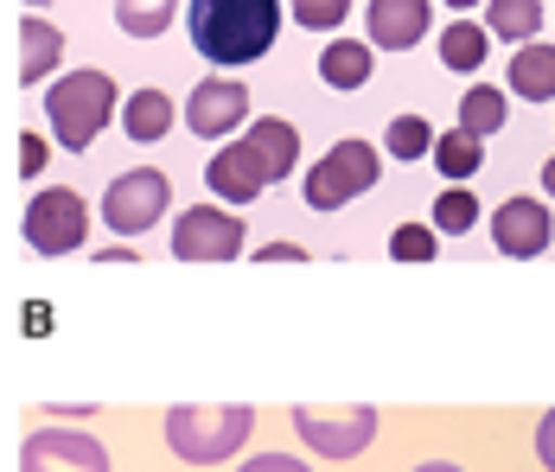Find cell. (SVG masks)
<instances>
[{
    "instance_id": "cell-1",
    "label": "cell",
    "mask_w": 555,
    "mask_h": 472,
    "mask_svg": "<svg viewBox=\"0 0 555 472\" xmlns=\"http://www.w3.org/2000/svg\"><path fill=\"white\" fill-rule=\"evenodd\" d=\"M185 33H192V52L205 64H223V71L256 64L281 39V0H192Z\"/></svg>"
},
{
    "instance_id": "cell-2",
    "label": "cell",
    "mask_w": 555,
    "mask_h": 472,
    "mask_svg": "<svg viewBox=\"0 0 555 472\" xmlns=\"http://www.w3.org/2000/svg\"><path fill=\"white\" fill-rule=\"evenodd\" d=\"M115 115H121V90L109 71H64L46 84V128L64 154H90Z\"/></svg>"
},
{
    "instance_id": "cell-3",
    "label": "cell",
    "mask_w": 555,
    "mask_h": 472,
    "mask_svg": "<svg viewBox=\"0 0 555 472\" xmlns=\"http://www.w3.org/2000/svg\"><path fill=\"white\" fill-rule=\"evenodd\" d=\"M172 460L185 467H223L249 434H256V409L249 403H172L160 416Z\"/></svg>"
},
{
    "instance_id": "cell-4",
    "label": "cell",
    "mask_w": 555,
    "mask_h": 472,
    "mask_svg": "<svg viewBox=\"0 0 555 472\" xmlns=\"http://www.w3.org/2000/svg\"><path fill=\"white\" fill-rule=\"evenodd\" d=\"M377 179H384V154H377L371 141H333L320 166H307L300 199L313 211H345L351 199H364Z\"/></svg>"
},
{
    "instance_id": "cell-5",
    "label": "cell",
    "mask_w": 555,
    "mask_h": 472,
    "mask_svg": "<svg viewBox=\"0 0 555 472\" xmlns=\"http://www.w3.org/2000/svg\"><path fill=\"white\" fill-rule=\"evenodd\" d=\"M20 230H26L33 256H77L90 243V199L70 192V186H46V192H33Z\"/></svg>"
},
{
    "instance_id": "cell-6",
    "label": "cell",
    "mask_w": 555,
    "mask_h": 472,
    "mask_svg": "<svg viewBox=\"0 0 555 472\" xmlns=\"http://www.w3.org/2000/svg\"><path fill=\"white\" fill-rule=\"evenodd\" d=\"M300 447H313L320 460H358L377 441V409L371 403H345V409H320V403H294L287 409Z\"/></svg>"
},
{
    "instance_id": "cell-7",
    "label": "cell",
    "mask_w": 555,
    "mask_h": 472,
    "mask_svg": "<svg viewBox=\"0 0 555 472\" xmlns=\"http://www.w3.org/2000/svg\"><path fill=\"white\" fill-rule=\"evenodd\" d=\"M172 211V179L160 166H128V173H115L109 192H103V205L96 217L109 224L115 237H147L160 217Z\"/></svg>"
},
{
    "instance_id": "cell-8",
    "label": "cell",
    "mask_w": 555,
    "mask_h": 472,
    "mask_svg": "<svg viewBox=\"0 0 555 472\" xmlns=\"http://www.w3.org/2000/svg\"><path fill=\"white\" fill-rule=\"evenodd\" d=\"M243 250H249V230H243V217L230 205H218V199H205V205H192V211L172 217V256H179V263L211 268V263H236Z\"/></svg>"
},
{
    "instance_id": "cell-9",
    "label": "cell",
    "mask_w": 555,
    "mask_h": 472,
    "mask_svg": "<svg viewBox=\"0 0 555 472\" xmlns=\"http://www.w3.org/2000/svg\"><path fill=\"white\" fill-rule=\"evenodd\" d=\"M198 141H230L243 122H249V90H243V77H230V71H218V77H198L192 84V97H185V115H179Z\"/></svg>"
},
{
    "instance_id": "cell-10",
    "label": "cell",
    "mask_w": 555,
    "mask_h": 472,
    "mask_svg": "<svg viewBox=\"0 0 555 472\" xmlns=\"http://www.w3.org/2000/svg\"><path fill=\"white\" fill-rule=\"evenodd\" d=\"M20 472H109V447L83 428H33L20 447Z\"/></svg>"
},
{
    "instance_id": "cell-11",
    "label": "cell",
    "mask_w": 555,
    "mask_h": 472,
    "mask_svg": "<svg viewBox=\"0 0 555 472\" xmlns=\"http://www.w3.org/2000/svg\"><path fill=\"white\" fill-rule=\"evenodd\" d=\"M205 186H211V199L218 205H256L262 192H269V166H262V154L236 135V141H223L218 154H211V166H205Z\"/></svg>"
},
{
    "instance_id": "cell-12",
    "label": "cell",
    "mask_w": 555,
    "mask_h": 472,
    "mask_svg": "<svg viewBox=\"0 0 555 472\" xmlns=\"http://www.w3.org/2000/svg\"><path fill=\"white\" fill-rule=\"evenodd\" d=\"M492 243H499V256H517V263H530V256H543L555 243V217L543 199H504L492 211Z\"/></svg>"
},
{
    "instance_id": "cell-13",
    "label": "cell",
    "mask_w": 555,
    "mask_h": 472,
    "mask_svg": "<svg viewBox=\"0 0 555 472\" xmlns=\"http://www.w3.org/2000/svg\"><path fill=\"white\" fill-rule=\"evenodd\" d=\"M428 7H435V0H371V13H364L371 46H377V52H409V46H422L428 26H435Z\"/></svg>"
},
{
    "instance_id": "cell-14",
    "label": "cell",
    "mask_w": 555,
    "mask_h": 472,
    "mask_svg": "<svg viewBox=\"0 0 555 472\" xmlns=\"http://www.w3.org/2000/svg\"><path fill=\"white\" fill-rule=\"evenodd\" d=\"M57 64H64V33H57L46 13H26L20 20V84L39 90L46 77H64Z\"/></svg>"
},
{
    "instance_id": "cell-15",
    "label": "cell",
    "mask_w": 555,
    "mask_h": 472,
    "mask_svg": "<svg viewBox=\"0 0 555 472\" xmlns=\"http://www.w3.org/2000/svg\"><path fill=\"white\" fill-rule=\"evenodd\" d=\"M504 84L517 103H555V46H543V39L517 46V58L504 64Z\"/></svg>"
},
{
    "instance_id": "cell-16",
    "label": "cell",
    "mask_w": 555,
    "mask_h": 472,
    "mask_svg": "<svg viewBox=\"0 0 555 472\" xmlns=\"http://www.w3.org/2000/svg\"><path fill=\"white\" fill-rule=\"evenodd\" d=\"M243 141L262 154V166H269V186L294 179V166H300V128H294L287 115H262V122H249V135H243Z\"/></svg>"
},
{
    "instance_id": "cell-17",
    "label": "cell",
    "mask_w": 555,
    "mask_h": 472,
    "mask_svg": "<svg viewBox=\"0 0 555 472\" xmlns=\"http://www.w3.org/2000/svg\"><path fill=\"white\" fill-rule=\"evenodd\" d=\"M172 122H179V109H172V97L167 90H134L128 103H121V135L128 141H141V148H154V141H167L172 135Z\"/></svg>"
},
{
    "instance_id": "cell-18",
    "label": "cell",
    "mask_w": 555,
    "mask_h": 472,
    "mask_svg": "<svg viewBox=\"0 0 555 472\" xmlns=\"http://www.w3.org/2000/svg\"><path fill=\"white\" fill-rule=\"evenodd\" d=\"M371 64H377V58H371L364 39H333V46L320 52V77H326L333 90H364V84H371Z\"/></svg>"
},
{
    "instance_id": "cell-19",
    "label": "cell",
    "mask_w": 555,
    "mask_h": 472,
    "mask_svg": "<svg viewBox=\"0 0 555 472\" xmlns=\"http://www.w3.org/2000/svg\"><path fill=\"white\" fill-rule=\"evenodd\" d=\"M486 33L504 46H530L543 33V7L537 0H486Z\"/></svg>"
},
{
    "instance_id": "cell-20",
    "label": "cell",
    "mask_w": 555,
    "mask_h": 472,
    "mask_svg": "<svg viewBox=\"0 0 555 472\" xmlns=\"http://www.w3.org/2000/svg\"><path fill=\"white\" fill-rule=\"evenodd\" d=\"M504 122H511V97H504L499 84H473L466 97H460V122L453 128H466V135H499Z\"/></svg>"
},
{
    "instance_id": "cell-21",
    "label": "cell",
    "mask_w": 555,
    "mask_h": 472,
    "mask_svg": "<svg viewBox=\"0 0 555 472\" xmlns=\"http://www.w3.org/2000/svg\"><path fill=\"white\" fill-rule=\"evenodd\" d=\"M486 52H492V33L473 26V20H453V26L441 33V64L447 71H460V77H473V71L486 64Z\"/></svg>"
},
{
    "instance_id": "cell-22",
    "label": "cell",
    "mask_w": 555,
    "mask_h": 472,
    "mask_svg": "<svg viewBox=\"0 0 555 472\" xmlns=\"http://www.w3.org/2000/svg\"><path fill=\"white\" fill-rule=\"evenodd\" d=\"M435 166L447 173V186H466L479 166H486V154H479V135H466V128H447V135H435Z\"/></svg>"
},
{
    "instance_id": "cell-23",
    "label": "cell",
    "mask_w": 555,
    "mask_h": 472,
    "mask_svg": "<svg viewBox=\"0 0 555 472\" xmlns=\"http://www.w3.org/2000/svg\"><path fill=\"white\" fill-rule=\"evenodd\" d=\"M179 13V0H115V26L128 39H160Z\"/></svg>"
},
{
    "instance_id": "cell-24",
    "label": "cell",
    "mask_w": 555,
    "mask_h": 472,
    "mask_svg": "<svg viewBox=\"0 0 555 472\" xmlns=\"http://www.w3.org/2000/svg\"><path fill=\"white\" fill-rule=\"evenodd\" d=\"M384 154L402 160V166L422 160V154H435V128H428L422 115H396V122L384 128Z\"/></svg>"
},
{
    "instance_id": "cell-25",
    "label": "cell",
    "mask_w": 555,
    "mask_h": 472,
    "mask_svg": "<svg viewBox=\"0 0 555 472\" xmlns=\"http://www.w3.org/2000/svg\"><path fill=\"white\" fill-rule=\"evenodd\" d=\"M473 224H479V199H473L466 186H447L441 199H435V230H441V237H466Z\"/></svg>"
},
{
    "instance_id": "cell-26",
    "label": "cell",
    "mask_w": 555,
    "mask_h": 472,
    "mask_svg": "<svg viewBox=\"0 0 555 472\" xmlns=\"http://www.w3.org/2000/svg\"><path fill=\"white\" fill-rule=\"evenodd\" d=\"M435 250H441V230L435 224H396L389 230V256L396 263H435Z\"/></svg>"
},
{
    "instance_id": "cell-27",
    "label": "cell",
    "mask_w": 555,
    "mask_h": 472,
    "mask_svg": "<svg viewBox=\"0 0 555 472\" xmlns=\"http://www.w3.org/2000/svg\"><path fill=\"white\" fill-rule=\"evenodd\" d=\"M345 13H351V0H294V20H300L307 33H338Z\"/></svg>"
},
{
    "instance_id": "cell-28",
    "label": "cell",
    "mask_w": 555,
    "mask_h": 472,
    "mask_svg": "<svg viewBox=\"0 0 555 472\" xmlns=\"http://www.w3.org/2000/svg\"><path fill=\"white\" fill-rule=\"evenodd\" d=\"M46 135H39V128H26V135H20V179H39V173H46Z\"/></svg>"
},
{
    "instance_id": "cell-29",
    "label": "cell",
    "mask_w": 555,
    "mask_h": 472,
    "mask_svg": "<svg viewBox=\"0 0 555 472\" xmlns=\"http://www.w3.org/2000/svg\"><path fill=\"white\" fill-rule=\"evenodd\" d=\"M236 472H313L307 460H294V454H249Z\"/></svg>"
},
{
    "instance_id": "cell-30",
    "label": "cell",
    "mask_w": 555,
    "mask_h": 472,
    "mask_svg": "<svg viewBox=\"0 0 555 472\" xmlns=\"http://www.w3.org/2000/svg\"><path fill=\"white\" fill-rule=\"evenodd\" d=\"M537 467L555 472V409L543 421H537Z\"/></svg>"
},
{
    "instance_id": "cell-31",
    "label": "cell",
    "mask_w": 555,
    "mask_h": 472,
    "mask_svg": "<svg viewBox=\"0 0 555 472\" xmlns=\"http://www.w3.org/2000/svg\"><path fill=\"white\" fill-rule=\"evenodd\" d=\"M256 263H307V250L300 243H262V250H249Z\"/></svg>"
},
{
    "instance_id": "cell-32",
    "label": "cell",
    "mask_w": 555,
    "mask_h": 472,
    "mask_svg": "<svg viewBox=\"0 0 555 472\" xmlns=\"http://www.w3.org/2000/svg\"><path fill=\"white\" fill-rule=\"evenodd\" d=\"M96 263L103 268H128V263H141V256H134L128 243H115V250H96Z\"/></svg>"
},
{
    "instance_id": "cell-33",
    "label": "cell",
    "mask_w": 555,
    "mask_h": 472,
    "mask_svg": "<svg viewBox=\"0 0 555 472\" xmlns=\"http://www.w3.org/2000/svg\"><path fill=\"white\" fill-rule=\"evenodd\" d=\"M26 332H33V339H39V332H52V314H46V307H26Z\"/></svg>"
},
{
    "instance_id": "cell-34",
    "label": "cell",
    "mask_w": 555,
    "mask_h": 472,
    "mask_svg": "<svg viewBox=\"0 0 555 472\" xmlns=\"http://www.w3.org/2000/svg\"><path fill=\"white\" fill-rule=\"evenodd\" d=\"M543 192H550V199H555V154L543 160Z\"/></svg>"
},
{
    "instance_id": "cell-35",
    "label": "cell",
    "mask_w": 555,
    "mask_h": 472,
    "mask_svg": "<svg viewBox=\"0 0 555 472\" xmlns=\"http://www.w3.org/2000/svg\"><path fill=\"white\" fill-rule=\"evenodd\" d=\"M415 472H466V467H453V460H428V467H415Z\"/></svg>"
},
{
    "instance_id": "cell-36",
    "label": "cell",
    "mask_w": 555,
    "mask_h": 472,
    "mask_svg": "<svg viewBox=\"0 0 555 472\" xmlns=\"http://www.w3.org/2000/svg\"><path fill=\"white\" fill-rule=\"evenodd\" d=\"M447 7H453V13H473V7H486V0H447Z\"/></svg>"
},
{
    "instance_id": "cell-37",
    "label": "cell",
    "mask_w": 555,
    "mask_h": 472,
    "mask_svg": "<svg viewBox=\"0 0 555 472\" xmlns=\"http://www.w3.org/2000/svg\"><path fill=\"white\" fill-rule=\"evenodd\" d=\"M26 7H33V13H46V7H52V0H26Z\"/></svg>"
}]
</instances>
